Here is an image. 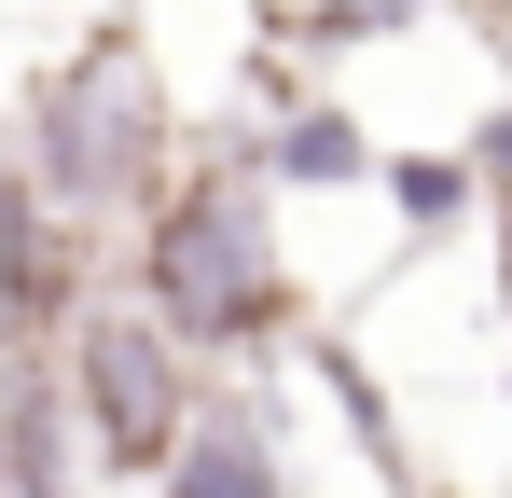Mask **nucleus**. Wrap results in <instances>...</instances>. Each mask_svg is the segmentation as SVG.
Wrapping results in <instances>:
<instances>
[{"mask_svg":"<svg viewBox=\"0 0 512 498\" xmlns=\"http://www.w3.org/2000/svg\"><path fill=\"white\" fill-rule=\"evenodd\" d=\"M139 277H153V319L180 346H222V360L291 319V263H277V222H263V180H236V166H194L153 208Z\"/></svg>","mask_w":512,"mask_h":498,"instance_id":"obj_1","label":"nucleus"},{"mask_svg":"<svg viewBox=\"0 0 512 498\" xmlns=\"http://www.w3.org/2000/svg\"><path fill=\"white\" fill-rule=\"evenodd\" d=\"M28 166H42V194L56 208H125L153 166H167V97L139 56H70V70L42 83V111H28Z\"/></svg>","mask_w":512,"mask_h":498,"instance_id":"obj_2","label":"nucleus"},{"mask_svg":"<svg viewBox=\"0 0 512 498\" xmlns=\"http://www.w3.org/2000/svg\"><path fill=\"white\" fill-rule=\"evenodd\" d=\"M70 415H84V457L111 471V485L167 471L180 429H194L180 332H153V319H84V346H70Z\"/></svg>","mask_w":512,"mask_h":498,"instance_id":"obj_3","label":"nucleus"},{"mask_svg":"<svg viewBox=\"0 0 512 498\" xmlns=\"http://www.w3.org/2000/svg\"><path fill=\"white\" fill-rule=\"evenodd\" d=\"M167 498H291V485H277V443H263V415H250V402L194 415V429H180Z\"/></svg>","mask_w":512,"mask_h":498,"instance_id":"obj_4","label":"nucleus"},{"mask_svg":"<svg viewBox=\"0 0 512 498\" xmlns=\"http://www.w3.org/2000/svg\"><path fill=\"white\" fill-rule=\"evenodd\" d=\"M374 28H402V0H319V42H374Z\"/></svg>","mask_w":512,"mask_h":498,"instance_id":"obj_5","label":"nucleus"},{"mask_svg":"<svg viewBox=\"0 0 512 498\" xmlns=\"http://www.w3.org/2000/svg\"><path fill=\"white\" fill-rule=\"evenodd\" d=\"M0 498H14V485H0Z\"/></svg>","mask_w":512,"mask_h":498,"instance_id":"obj_6","label":"nucleus"}]
</instances>
